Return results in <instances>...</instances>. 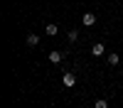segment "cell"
<instances>
[{
	"label": "cell",
	"mask_w": 123,
	"mask_h": 108,
	"mask_svg": "<svg viewBox=\"0 0 123 108\" xmlns=\"http://www.w3.org/2000/svg\"><path fill=\"white\" fill-rule=\"evenodd\" d=\"M81 22H84L86 27H91V25H96V15H94V12H86L84 17H81Z\"/></svg>",
	"instance_id": "7a4b0ae2"
},
{
	"label": "cell",
	"mask_w": 123,
	"mask_h": 108,
	"mask_svg": "<svg viewBox=\"0 0 123 108\" xmlns=\"http://www.w3.org/2000/svg\"><path fill=\"white\" fill-rule=\"evenodd\" d=\"M44 32H47L49 37H54V34L59 32V27H57V25H47V27H44Z\"/></svg>",
	"instance_id": "8992f818"
},
{
	"label": "cell",
	"mask_w": 123,
	"mask_h": 108,
	"mask_svg": "<svg viewBox=\"0 0 123 108\" xmlns=\"http://www.w3.org/2000/svg\"><path fill=\"white\" fill-rule=\"evenodd\" d=\"M106 62H108V64H111V66H116V64H118V62H121V57H118V54H116V52H113V54H108V59H106Z\"/></svg>",
	"instance_id": "52a82bcc"
},
{
	"label": "cell",
	"mask_w": 123,
	"mask_h": 108,
	"mask_svg": "<svg viewBox=\"0 0 123 108\" xmlns=\"http://www.w3.org/2000/svg\"><path fill=\"white\" fill-rule=\"evenodd\" d=\"M62 84H64L67 88H74V86H76V76L71 74V71H67L64 76H62Z\"/></svg>",
	"instance_id": "6da1fadb"
},
{
	"label": "cell",
	"mask_w": 123,
	"mask_h": 108,
	"mask_svg": "<svg viewBox=\"0 0 123 108\" xmlns=\"http://www.w3.org/2000/svg\"><path fill=\"white\" fill-rule=\"evenodd\" d=\"M62 59H64V54H62V52H57V49H54V52H49V62H52V64H59Z\"/></svg>",
	"instance_id": "3957f363"
},
{
	"label": "cell",
	"mask_w": 123,
	"mask_h": 108,
	"mask_svg": "<svg viewBox=\"0 0 123 108\" xmlns=\"http://www.w3.org/2000/svg\"><path fill=\"white\" fill-rule=\"evenodd\" d=\"M94 108H108V101H104V98H98V101L94 103Z\"/></svg>",
	"instance_id": "9c48e42d"
},
{
	"label": "cell",
	"mask_w": 123,
	"mask_h": 108,
	"mask_svg": "<svg viewBox=\"0 0 123 108\" xmlns=\"http://www.w3.org/2000/svg\"><path fill=\"white\" fill-rule=\"evenodd\" d=\"M104 52H106L104 44H94V47H91V54H94V57H104Z\"/></svg>",
	"instance_id": "277c9868"
},
{
	"label": "cell",
	"mask_w": 123,
	"mask_h": 108,
	"mask_svg": "<svg viewBox=\"0 0 123 108\" xmlns=\"http://www.w3.org/2000/svg\"><path fill=\"white\" fill-rule=\"evenodd\" d=\"M69 42H76V39H79V32H76V29H69Z\"/></svg>",
	"instance_id": "ba28073f"
},
{
	"label": "cell",
	"mask_w": 123,
	"mask_h": 108,
	"mask_svg": "<svg viewBox=\"0 0 123 108\" xmlns=\"http://www.w3.org/2000/svg\"><path fill=\"white\" fill-rule=\"evenodd\" d=\"M39 44V37L37 34H27V47H37Z\"/></svg>",
	"instance_id": "5b68a950"
}]
</instances>
